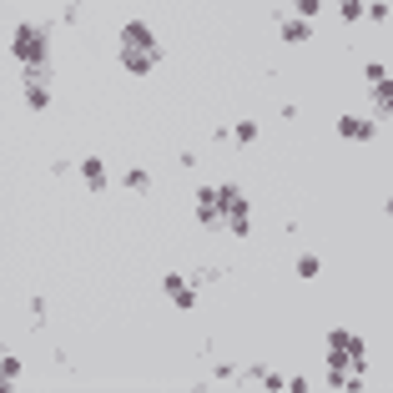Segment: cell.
Instances as JSON below:
<instances>
[{"label": "cell", "mask_w": 393, "mask_h": 393, "mask_svg": "<svg viewBox=\"0 0 393 393\" xmlns=\"http://www.w3.org/2000/svg\"><path fill=\"white\" fill-rule=\"evenodd\" d=\"M116 56H121V71H131V76H151V71L162 66V40H157V46H121Z\"/></svg>", "instance_id": "obj_2"}, {"label": "cell", "mask_w": 393, "mask_h": 393, "mask_svg": "<svg viewBox=\"0 0 393 393\" xmlns=\"http://www.w3.org/2000/svg\"><path fill=\"white\" fill-rule=\"evenodd\" d=\"M227 137H232L237 146H252V141H257V121H237V126L227 131Z\"/></svg>", "instance_id": "obj_11"}, {"label": "cell", "mask_w": 393, "mask_h": 393, "mask_svg": "<svg viewBox=\"0 0 393 393\" xmlns=\"http://www.w3.org/2000/svg\"><path fill=\"white\" fill-rule=\"evenodd\" d=\"M338 15L348 20V26H358V20H363V0H343V6H338Z\"/></svg>", "instance_id": "obj_14"}, {"label": "cell", "mask_w": 393, "mask_h": 393, "mask_svg": "<svg viewBox=\"0 0 393 393\" xmlns=\"http://www.w3.org/2000/svg\"><path fill=\"white\" fill-rule=\"evenodd\" d=\"M217 207H222V222H227V217H247L242 187H217Z\"/></svg>", "instance_id": "obj_5"}, {"label": "cell", "mask_w": 393, "mask_h": 393, "mask_svg": "<svg viewBox=\"0 0 393 393\" xmlns=\"http://www.w3.org/2000/svg\"><path fill=\"white\" fill-rule=\"evenodd\" d=\"M121 182H126V192H146V187H151V177H146L141 167H131V171H126Z\"/></svg>", "instance_id": "obj_13"}, {"label": "cell", "mask_w": 393, "mask_h": 393, "mask_svg": "<svg viewBox=\"0 0 393 393\" xmlns=\"http://www.w3.org/2000/svg\"><path fill=\"white\" fill-rule=\"evenodd\" d=\"M318 272H323V257H313V252H308V257H298V277H302V282H313Z\"/></svg>", "instance_id": "obj_12"}, {"label": "cell", "mask_w": 393, "mask_h": 393, "mask_svg": "<svg viewBox=\"0 0 393 393\" xmlns=\"http://www.w3.org/2000/svg\"><path fill=\"white\" fill-rule=\"evenodd\" d=\"M363 76H368V86H383V81H388V66H383V61H368Z\"/></svg>", "instance_id": "obj_15"}, {"label": "cell", "mask_w": 393, "mask_h": 393, "mask_svg": "<svg viewBox=\"0 0 393 393\" xmlns=\"http://www.w3.org/2000/svg\"><path fill=\"white\" fill-rule=\"evenodd\" d=\"M46 51H51V40H46V26H36V20L15 26V36H10V56H15L20 66H36V61H46Z\"/></svg>", "instance_id": "obj_1"}, {"label": "cell", "mask_w": 393, "mask_h": 393, "mask_svg": "<svg viewBox=\"0 0 393 393\" xmlns=\"http://www.w3.org/2000/svg\"><path fill=\"white\" fill-rule=\"evenodd\" d=\"M338 137L343 141H368V137H373V121H363V116L348 111V116H338Z\"/></svg>", "instance_id": "obj_6"}, {"label": "cell", "mask_w": 393, "mask_h": 393, "mask_svg": "<svg viewBox=\"0 0 393 393\" xmlns=\"http://www.w3.org/2000/svg\"><path fill=\"white\" fill-rule=\"evenodd\" d=\"M81 177L91 192H106V162L101 157H81Z\"/></svg>", "instance_id": "obj_8"}, {"label": "cell", "mask_w": 393, "mask_h": 393, "mask_svg": "<svg viewBox=\"0 0 393 393\" xmlns=\"http://www.w3.org/2000/svg\"><path fill=\"white\" fill-rule=\"evenodd\" d=\"M162 293H167L171 302H177L182 313H192V308H196V288H192V282H187L182 272H167V277H162Z\"/></svg>", "instance_id": "obj_3"}, {"label": "cell", "mask_w": 393, "mask_h": 393, "mask_svg": "<svg viewBox=\"0 0 393 393\" xmlns=\"http://www.w3.org/2000/svg\"><path fill=\"white\" fill-rule=\"evenodd\" d=\"M196 222L202 227H222V207H217V187L196 192Z\"/></svg>", "instance_id": "obj_4"}, {"label": "cell", "mask_w": 393, "mask_h": 393, "mask_svg": "<svg viewBox=\"0 0 393 393\" xmlns=\"http://www.w3.org/2000/svg\"><path fill=\"white\" fill-rule=\"evenodd\" d=\"M323 6H328V0H293V10H298L302 20H313V15H318Z\"/></svg>", "instance_id": "obj_16"}, {"label": "cell", "mask_w": 393, "mask_h": 393, "mask_svg": "<svg viewBox=\"0 0 393 393\" xmlns=\"http://www.w3.org/2000/svg\"><path fill=\"white\" fill-rule=\"evenodd\" d=\"M0 378H10V383L20 378V358H15V353H6V358H0Z\"/></svg>", "instance_id": "obj_17"}, {"label": "cell", "mask_w": 393, "mask_h": 393, "mask_svg": "<svg viewBox=\"0 0 393 393\" xmlns=\"http://www.w3.org/2000/svg\"><path fill=\"white\" fill-rule=\"evenodd\" d=\"M121 46H157V31L146 20H126L121 26Z\"/></svg>", "instance_id": "obj_7"}, {"label": "cell", "mask_w": 393, "mask_h": 393, "mask_svg": "<svg viewBox=\"0 0 393 393\" xmlns=\"http://www.w3.org/2000/svg\"><path fill=\"white\" fill-rule=\"evenodd\" d=\"M277 20H282V15H277ZM308 36H313V26H308L302 15H288V20H282V40H288V46H302Z\"/></svg>", "instance_id": "obj_9"}, {"label": "cell", "mask_w": 393, "mask_h": 393, "mask_svg": "<svg viewBox=\"0 0 393 393\" xmlns=\"http://www.w3.org/2000/svg\"><path fill=\"white\" fill-rule=\"evenodd\" d=\"M368 15H373L378 26H383V20H388V0H373V6H368Z\"/></svg>", "instance_id": "obj_18"}, {"label": "cell", "mask_w": 393, "mask_h": 393, "mask_svg": "<svg viewBox=\"0 0 393 393\" xmlns=\"http://www.w3.org/2000/svg\"><path fill=\"white\" fill-rule=\"evenodd\" d=\"M26 106L31 111H46L51 106V86H26Z\"/></svg>", "instance_id": "obj_10"}]
</instances>
